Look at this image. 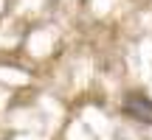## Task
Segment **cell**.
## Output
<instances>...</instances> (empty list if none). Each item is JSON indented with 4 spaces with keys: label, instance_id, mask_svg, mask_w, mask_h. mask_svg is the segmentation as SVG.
Here are the masks:
<instances>
[{
    "label": "cell",
    "instance_id": "6da1fadb",
    "mask_svg": "<svg viewBox=\"0 0 152 140\" xmlns=\"http://www.w3.org/2000/svg\"><path fill=\"white\" fill-rule=\"evenodd\" d=\"M121 112L130 121H135V123L152 126V98L141 90H130L121 98Z\"/></svg>",
    "mask_w": 152,
    "mask_h": 140
}]
</instances>
